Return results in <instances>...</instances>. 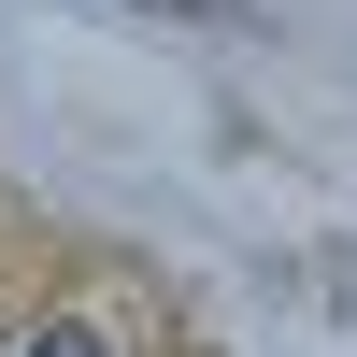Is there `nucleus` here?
Listing matches in <instances>:
<instances>
[{"mask_svg":"<svg viewBox=\"0 0 357 357\" xmlns=\"http://www.w3.org/2000/svg\"><path fill=\"white\" fill-rule=\"evenodd\" d=\"M0 357H114V343L86 329V314H43V329H15V343H0Z\"/></svg>","mask_w":357,"mask_h":357,"instance_id":"1","label":"nucleus"},{"mask_svg":"<svg viewBox=\"0 0 357 357\" xmlns=\"http://www.w3.org/2000/svg\"><path fill=\"white\" fill-rule=\"evenodd\" d=\"M129 15H229V0H129Z\"/></svg>","mask_w":357,"mask_h":357,"instance_id":"2","label":"nucleus"}]
</instances>
